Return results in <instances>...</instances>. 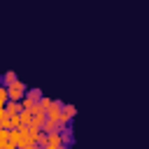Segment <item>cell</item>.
Returning a JSON list of instances; mask_svg holds the SVG:
<instances>
[{
  "instance_id": "14",
  "label": "cell",
  "mask_w": 149,
  "mask_h": 149,
  "mask_svg": "<svg viewBox=\"0 0 149 149\" xmlns=\"http://www.w3.org/2000/svg\"><path fill=\"white\" fill-rule=\"evenodd\" d=\"M40 149H44V147H40Z\"/></svg>"
},
{
  "instance_id": "5",
  "label": "cell",
  "mask_w": 149,
  "mask_h": 149,
  "mask_svg": "<svg viewBox=\"0 0 149 149\" xmlns=\"http://www.w3.org/2000/svg\"><path fill=\"white\" fill-rule=\"evenodd\" d=\"M0 128H12V114L5 107H0Z\"/></svg>"
},
{
  "instance_id": "4",
  "label": "cell",
  "mask_w": 149,
  "mask_h": 149,
  "mask_svg": "<svg viewBox=\"0 0 149 149\" xmlns=\"http://www.w3.org/2000/svg\"><path fill=\"white\" fill-rule=\"evenodd\" d=\"M61 112H63V102H61V100H54V107L47 112V116H49V119H56V121H61Z\"/></svg>"
},
{
  "instance_id": "12",
  "label": "cell",
  "mask_w": 149,
  "mask_h": 149,
  "mask_svg": "<svg viewBox=\"0 0 149 149\" xmlns=\"http://www.w3.org/2000/svg\"><path fill=\"white\" fill-rule=\"evenodd\" d=\"M0 149H16L12 142H0Z\"/></svg>"
},
{
  "instance_id": "8",
  "label": "cell",
  "mask_w": 149,
  "mask_h": 149,
  "mask_svg": "<svg viewBox=\"0 0 149 149\" xmlns=\"http://www.w3.org/2000/svg\"><path fill=\"white\" fill-rule=\"evenodd\" d=\"M9 102V88L7 86H0V107H5Z\"/></svg>"
},
{
  "instance_id": "13",
  "label": "cell",
  "mask_w": 149,
  "mask_h": 149,
  "mask_svg": "<svg viewBox=\"0 0 149 149\" xmlns=\"http://www.w3.org/2000/svg\"><path fill=\"white\" fill-rule=\"evenodd\" d=\"M61 149H68V144H65V147H61Z\"/></svg>"
},
{
  "instance_id": "3",
  "label": "cell",
  "mask_w": 149,
  "mask_h": 149,
  "mask_svg": "<svg viewBox=\"0 0 149 149\" xmlns=\"http://www.w3.org/2000/svg\"><path fill=\"white\" fill-rule=\"evenodd\" d=\"M5 109H7L12 116H19V114L23 112V105H21V100H9V102L5 105Z\"/></svg>"
},
{
  "instance_id": "7",
  "label": "cell",
  "mask_w": 149,
  "mask_h": 149,
  "mask_svg": "<svg viewBox=\"0 0 149 149\" xmlns=\"http://www.w3.org/2000/svg\"><path fill=\"white\" fill-rule=\"evenodd\" d=\"M21 105H23V109H33V107L37 105V100H35V98H33L30 93H26V98L21 100Z\"/></svg>"
},
{
  "instance_id": "2",
  "label": "cell",
  "mask_w": 149,
  "mask_h": 149,
  "mask_svg": "<svg viewBox=\"0 0 149 149\" xmlns=\"http://www.w3.org/2000/svg\"><path fill=\"white\" fill-rule=\"evenodd\" d=\"M74 114H77L74 105H63V112H61V121H58L61 130H65V128H68V123H70V121L74 119Z\"/></svg>"
},
{
  "instance_id": "10",
  "label": "cell",
  "mask_w": 149,
  "mask_h": 149,
  "mask_svg": "<svg viewBox=\"0 0 149 149\" xmlns=\"http://www.w3.org/2000/svg\"><path fill=\"white\" fill-rule=\"evenodd\" d=\"M14 81H19V79H16V74H14L12 70H9V72H5V81H2V86H12Z\"/></svg>"
},
{
  "instance_id": "1",
  "label": "cell",
  "mask_w": 149,
  "mask_h": 149,
  "mask_svg": "<svg viewBox=\"0 0 149 149\" xmlns=\"http://www.w3.org/2000/svg\"><path fill=\"white\" fill-rule=\"evenodd\" d=\"M7 88H9V100H23L26 93H28V88H26L23 81H14V84L7 86Z\"/></svg>"
},
{
  "instance_id": "6",
  "label": "cell",
  "mask_w": 149,
  "mask_h": 149,
  "mask_svg": "<svg viewBox=\"0 0 149 149\" xmlns=\"http://www.w3.org/2000/svg\"><path fill=\"white\" fill-rule=\"evenodd\" d=\"M19 119H21V126H30V123H33V112H30V109H23V112L19 114Z\"/></svg>"
},
{
  "instance_id": "9",
  "label": "cell",
  "mask_w": 149,
  "mask_h": 149,
  "mask_svg": "<svg viewBox=\"0 0 149 149\" xmlns=\"http://www.w3.org/2000/svg\"><path fill=\"white\" fill-rule=\"evenodd\" d=\"M37 105H40V109H42V112H49V109H51V107H54V100H51V98H47V95H44V98H42V100H40V102H37Z\"/></svg>"
},
{
  "instance_id": "11",
  "label": "cell",
  "mask_w": 149,
  "mask_h": 149,
  "mask_svg": "<svg viewBox=\"0 0 149 149\" xmlns=\"http://www.w3.org/2000/svg\"><path fill=\"white\" fill-rule=\"evenodd\" d=\"M63 133V137H65V144H70L72 142V133H70V128H65V130H61Z\"/></svg>"
}]
</instances>
